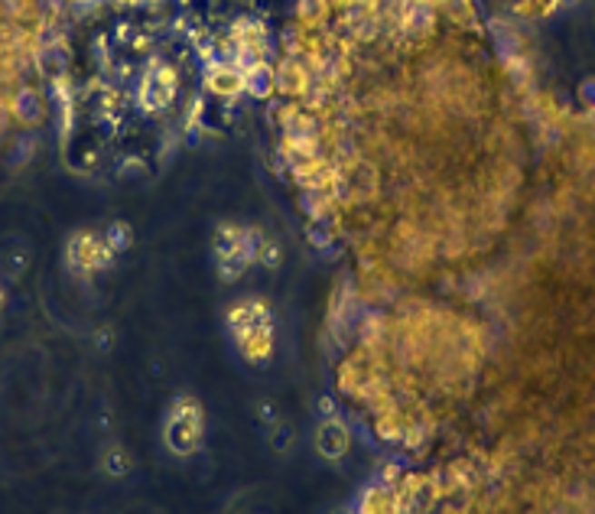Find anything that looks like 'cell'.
I'll list each match as a JSON object with an SVG mask.
<instances>
[{
  "instance_id": "obj_1",
  "label": "cell",
  "mask_w": 595,
  "mask_h": 514,
  "mask_svg": "<svg viewBox=\"0 0 595 514\" xmlns=\"http://www.w3.org/2000/svg\"><path fill=\"white\" fill-rule=\"evenodd\" d=\"M163 437L176 456H189V452L199 446L202 437V407L193 398H176L170 407V417H166V427H163Z\"/></svg>"
},
{
  "instance_id": "obj_2",
  "label": "cell",
  "mask_w": 595,
  "mask_h": 514,
  "mask_svg": "<svg viewBox=\"0 0 595 514\" xmlns=\"http://www.w3.org/2000/svg\"><path fill=\"white\" fill-rule=\"evenodd\" d=\"M111 261H114V251L104 244V238L92 232H75L65 244V264L82 277L104 271V267H111Z\"/></svg>"
},
{
  "instance_id": "obj_3",
  "label": "cell",
  "mask_w": 595,
  "mask_h": 514,
  "mask_svg": "<svg viewBox=\"0 0 595 514\" xmlns=\"http://www.w3.org/2000/svg\"><path fill=\"white\" fill-rule=\"evenodd\" d=\"M316 446H319V452H322L325 460L339 462L342 456L348 452V446H352V443H348V430L342 427L339 420H332V417H329V420H325L322 427H319Z\"/></svg>"
},
{
  "instance_id": "obj_4",
  "label": "cell",
  "mask_w": 595,
  "mask_h": 514,
  "mask_svg": "<svg viewBox=\"0 0 595 514\" xmlns=\"http://www.w3.org/2000/svg\"><path fill=\"white\" fill-rule=\"evenodd\" d=\"M98 466H101V472H104L108 479H124V476H131L134 456H131V450H127L124 443H111V446H104V450H101Z\"/></svg>"
},
{
  "instance_id": "obj_5",
  "label": "cell",
  "mask_w": 595,
  "mask_h": 514,
  "mask_svg": "<svg viewBox=\"0 0 595 514\" xmlns=\"http://www.w3.org/2000/svg\"><path fill=\"white\" fill-rule=\"evenodd\" d=\"M14 114L24 121V124H33V121H39V102L33 92H20L14 98Z\"/></svg>"
},
{
  "instance_id": "obj_6",
  "label": "cell",
  "mask_w": 595,
  "mask_h": 514,
  "mask_svg": "<svg viewBox=\"0 0 595 514\" xmlns=\"http://www.w3.org/2000/svg\"><path fill=\"white\" fill-rule=\"evenodd\" d=\"M104 244H108L111 251H124L127 244H131V228L124 225V222H111L108 232H104Z\"/></svg>"
},
{
  "instance_id": "obj_7",
  "label": "cell",
  "mask_w": 595,
  "mask_h": 514,
  "mask_svg": "<svg viewBox=\"0 0 595 514\" xmlns=\"http://www.w3.org/2000/svg\"><path fill=\"white\" fill-rule=\"evenodd\" d=\"M4 306H7V287H4V281H0V312H4Z\"/></svg>"
},
{
  "instance_id": "obj_8",
  "label": "cell",
  "mask_w": 595,
  "mask_h": 514,
  "mask_svg": "<svg viewBox=\"0 0 595 514\" xmlns=\"http://www.w3.org/2000/svg\"><path fill=\"white\" fill-rule=\"evenodd\" d=\"M339 514H348V511H339Z\"/></svg>"
}]
</instances>
